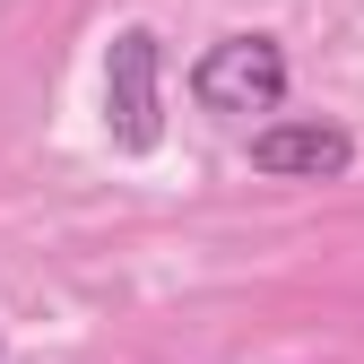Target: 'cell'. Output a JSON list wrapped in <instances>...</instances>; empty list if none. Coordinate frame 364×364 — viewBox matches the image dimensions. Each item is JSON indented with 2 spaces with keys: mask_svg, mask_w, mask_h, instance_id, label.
Wrapping results in <instances>:
<instances>
[{
  "mask_svg": "<svg viewBox=\"0 0 364 364\" xmlns=\"http://www.w3.org/2000/svg\"><path fill=\"white\" fill-rule=\"evenodd\" d=\"M287 96V53L278 35H217L208 53L191 61V105L217 122H252V113H278Z\"/></svg>",
  "mask_w": 364,
  "mask_h": 364,
  "instance_id": "6da1fadb",
  "label": "cell"
},
{
  "mask_svg": "<svg viewBox=\"0 0 364 364\" xmlns=\"http://www.w3.org/2000/svg\"><path fill=\"white\" fill-rule=\"evenodd\" d=\"M105 130L122 156H148L165 139V53L148 26H122L105 43Z\"/></svg>",
  "mask_w": 364,
  "mask_h": 364,
  "instance_id": "7a4b0ae2",
  "label": "cell"
},
{
  "mask_svg": "<svg viewBox=\"0 0 364 364\" xmlns=\"http://www.w3.org/2000/svg\"><path fill=\"white\" fill-rule=\"evenodd\" d=\"M252 165L269 182H338L355 165V139L338 122H260L252 130Z\"/></svg>",
  "mask_w": 364,
  "mask_h": 364,
  "instance_id": "3957f363",
  "label": "cell"
}]
</instances>
